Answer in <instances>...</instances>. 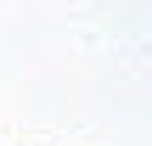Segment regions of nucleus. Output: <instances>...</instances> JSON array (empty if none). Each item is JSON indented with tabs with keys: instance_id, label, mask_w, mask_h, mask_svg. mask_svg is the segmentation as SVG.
<instances>
[]
</instances>
